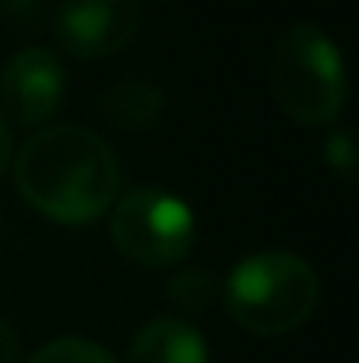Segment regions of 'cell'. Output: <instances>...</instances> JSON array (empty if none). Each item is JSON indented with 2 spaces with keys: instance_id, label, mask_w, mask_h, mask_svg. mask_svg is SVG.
<instances>
[{
  "instance_id": "cell-1",
  "label": "cell",
  "mask_w": 359,
  "mask_h": 363,
  "mask_svg": "<svg viewBox=\"0 0 359 363\" xmlns=\"http://www.w3.org/2000/svg\"><path fill=\"white\" fill-rule=\"evenodd\" d=\"M21 198L53 223L85 226L117 201L120 166L113 148L81 123L39 130L14 159Z\"/></svg>"
},
{
  "instance_id": "cell-4",
  "label": "cell",
  "mask_w": 359,
  "mask_h": 363,
  "mask_svg": "<svg viewBox=\"0 0 359 363\" xmlns=\"http://www.w3.org/2000/svg\"><path fill=\"white\" fill-rule=\"evenodd\" d=\"M110 233L120 254L144 268L183 261L194 250V237H198L194 212L187 208V201L155 187L130 191L123 201H117Z\"/></svg>"
},
{
  "instance_id": "cell-5",
  "label": "cell",
  "mask_w": 359,
  "mask_h": 363,
  "mask_svg": "<svg viewBox=\"0 0 359 363\" xmlns=\"http://www.w3.org/2000/svg\"><path fill=\"white\" fill-rule=\"evenodd\" d=\"M141 28V0H60L53 32L64 53L99 60L120 53Z\"/></svg>"
},
{
  "instance_id": "cell-9",
  "label": "cell",
  "mask_w": 359,
  "mask_h": 363,
  "mask_svg": "<svg viewBox=\"0 0 359 363\" xmlns=\"http://www.w3.org/2000/svg\"><path fill=\"white\" fill-rule=\"evenodd\" d=\"M215 296H219V282L201 268H190V272H180L169 279V300L180 311H190V314L208 311L215 303Z\"/></svg>"
},
{
  "instance_id": "cell-6",
  "label": "cell",
  "mask_w": 359,
  "mask_h": 363,
  "mask_svg": "<svg viewBox=\"0 0 359 363\" xmlns=\"http://www.w3.org/2000/svg\"><path fill=\"white\" fill-rule=\"evenodd\" d=\"M64 96H67V74L50 50L28 46V50H18L4 64L0 103L18 127L46 123L60 110Z\"/></svg>"
},
{
  "instance_id": "cell-2",
  "label": "cell",
  "mask_w": 359,
  "mask_h": 363,
  "mask_svg": "<svg viewBox=\"0 0 359 363\" xmlns=\"http://www.w3.org/2000/svg\"><path fill=\"white\" fill-rule=\"evenodd\" d=\"M321 282L314 268L289 250H257L226 279V307L243 332L271 339L289 335L314 318Z\"/></svg>"
},
{
  "instance_id": "cell-7",
  "label": "cell",
  "mask_w": 359,
  "mask_h": 363,
  "mask_svg": "<svg viewBox=\"0 0 359 363\" xmlns=\"http://www.w3.org/2000/svg\"><path fill=\"white\" fill-rule=\"evenodd\" d=\"M127 363H208V346L190 321L155 318L130 339Z\"/></svg>"
},
{
  "instance_id": "cell-10",
  "label": "cell",
  "mask_w": 359,
  "mask_h": 363,
  "mask_svg": "<svg viewBox=\"0 0 359 363\" xmlns=\"http://www.w3.org/2000/svg\"><path fill=\"white\" fill-rule=\"evenodd\" d=\"M28 363H117V357L92 339H53L35 350Z\"/></svg>"
},
{
  "instance_id": "cell-3",
  "label": "cell",
  "mask_w": 359,
  "mask_h": 363,
  "mask_svg": "<svg viewBox=\"0 0 359 363\" xmlns=\"http://www.w3.org/2000/svg\"><path fill=\"white\" fill-rule=\"evenodd\" d=\"M346 64L338 46L317 25H292L275 43L271 99L300 127H324L346 106Z\"/></svg>"
},
{
  "instance_id": "cell-14",
  "label": "cell",
  "mask_w": 359,
  "mask_h": 363,
  "mask_svg": "<svg viewBox=\"0 0 359 363\" xmlns=\"http://www.w3.org/2000/svg\"><path fill=\"white\" fill-rule=\"evenodd\" d=\"M35 0H0V11L4 14H18V11H25V7H32Z\"/></svg>"
},
{
  "instance_id": "cell-11",
  "label": "cell",
  "mask_w": 359,
  "mask_h": 363,
  "mask_svg": "<svg viewBox=\"0 0 359 363\" xmlns=\"http://www.w3.org/2000/svg\"><path fill=\"white\" fill-rule=\"evenodd\" d=\"M324 162H328L335 173L353 177V169H356V148H353V138H349L346 130H338V134H331V138L324 141Z\"/></svg>"
},
{
  "instance_id": "cell-12",
  "label": "cell",
  "mask_w": 359,
  "mask_h": 363,
  "mask_svg": "<svg viewBox=\"0 0 359 363\" xmlns=\"http://www.w3.org/2000/svg\"><path fill=\"white\" fill-rule=\"evenodd\" d=\"M18 353H21L18 332L7 321H0V363H18Z\"/></svg>"
},
{
  "instance_id": "cell-8",
  "label": "cell",
  "mask_w": 359,
  "mask_h": 363,
  "mask_svg": "<svg viewBox=\"0 0 359 363\" xmlns=\"http://www.w3.org/2000/svg\"><path fill=\"white\" fill-rule=\"evenodd\" d=\"M162 106H166V96L159 85L144 82V78H130V82H120L113 85L106 96H103V110L106 117L123 127V130H141V127H152V123L162 117Z\"/></svg>"
},
{
  "instance_id": "cell-13",
  "label": "cell",
  "mask_w": 359,
  "mask_h": 363,
  "mask_svg": "<svg viewBox=\"0 0 359 363\" xmlns=\"http://www.w3.org/2000/svg\"><path fill=\"white\" fill-rule=\"evenodd\" d=\"M7 162H11V130H7V123L0 117V173L7 169Z\"/></svg>"
}]
</instances>
